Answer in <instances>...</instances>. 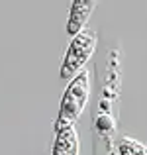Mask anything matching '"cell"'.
<instances>
[{"label":"cell","instance_id":"obj_1","mask_svg":"<svg viewBox=\"0 0 147 155\" xmlns=\"http://www.w3.org/2000/svg\"><path fill=\"white\" fill-rule=\"evenodd\" d=\"M88 96H90V73L80 71L79 75L73 77L65 88L59 116L55 122V132L61 128H67V126H73L79 120V116L83 114L84 106L88 102Z\"/></svg>","mask_w":147,"mask_h":155},{"label":"cell","instance_id":"obj_2","mask_svg":"<svg viewBox=\"0 0 147 155\" xmlns=\"http://www.w3.org/2000/svg\"><path fill=\"white\" fill-rule=\"evenodd\" d=\"M96 43H98V35L94 30H80L79 34L73 35L63 57L61 77L69 81L75 75H79L84 69V65L88 63V59L92 57V53L96 49Z\"/></svg>","mask_w":147,"mask_h":155},{"label":"cell","instance_id":"obj_3","mask_svg":"<svg viewBox=\"0 0 147 155\" xmlns=\"http://www.w3.org/2000/svg\"><path fill=\"white\" fill-rule=\"evenodd\" d=\"M96 2L98 0H73L71 10H69V20H67V34L69 35H75L80 30H84Z\"/></svg>","mask_w":147,"mask_h":155},{"label":"cell","instance_id":"obj_4","mask_svg":"<svg viewBox=\"0 0 147 155\" xmlns=\"http://www.w3.org/2000/svg\"><path fill=\"white\" fill-rule=\"evenodd\" d=\"M53 155H79V134L75 126H67L55 132Z\"/></svg>","mask_w":147,"mask_h":155},{"label":"cell","instance_id":"obj_5","mask_svg":"<svg viewBox=\"0 0 147 155\" xmlns=\"http://www.w3.org/2000/svg\"><path fill=\"white\" fill-rule=\"evenodd\" d=\"M118 147H120V155H145L143 143H139L137 140H132V137H124Z\"/></svg>","mask_w":147,"mask_h":155}]
</instances>
